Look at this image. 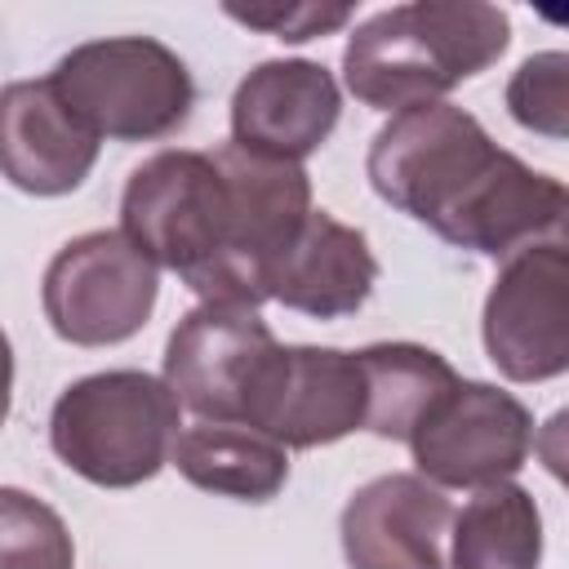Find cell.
Returning <instances> with one entry per match:
<instances>
[{
    "label": "cell",
    "mask_w": 569,
    "mask_h": 569,
    "mask_svg": "<svg viewBox=\"0 0 569 569\" xmlns=\"http://www.w3.org/2000/svg\"><path fill=\"white\" fill-rule=\"evenodd\" d=\"M307 213V169L236 142L218 151H156L129 173L120 196V231L156 267L182 276L200 302L244 311L267 302V271Z\"/></svg>",
    "instance_id": "obj_1"
},
{
    "label": "cell",
    "mask_w": 569,
    "mask_h": 569,
    "mask_svg": "<svg viewBox=\"0 0 569 569\" xmlns=\"http://www.w3.org/2000/svg\"><path fill=\"white\" fill-rule=\"evenodd\" d=\"M365 173L378 200L453 249L507 258L538 240H565V182L502 151L471 111L445 98L396 111L373 133Z\"/></svg>",
    "instance_id": "obj_2"
},
{
    "label": "cell",
    "mask_w": 569,
    "mask_h": 569,
    "mask_svg": "<svg viewBox=\"0 0 569 569\" xmlns=\"http://www.w3.org/2000/svg\"><path fill=\"white\" fill-rule=\"evenodd\" d=\"M511 44V18L485 0H409L365 18L342 49L347 89L373 111L440 102L489 71Z\"/></svg>",
    "instance_id": "obj_3"
},
{
    "label": "cell",
    "mask_w": 569,
    "mask_h": 569,
    "mask_svg": "<svg viewBox=\"0 0 569 569\" xmlns=\"http://www.w3.org/2000/svg\"><path fill=\"white\" fill-rule=\"evenodd\" d=\"M182 431V405L164 378L102 369L62 387L49 409V449L98 489H133L164 471Z\"/></svg>",
    "instance_id": "obj_4"
},
{
    "label": "cell",
    "mask_w": 569,
    "mask_h": 569,
    "mask_svg": "<svg viewBox=\"0 0 569 569\" xmlns=\"http://www.w3.org/2000/svg\"><path fill=\"white\" fill-rule=\"evenodd\" d=\"M58 98L102 142H160L191 120L196 80L156 36H102L58 58Z\"/></svg>",
    "instance_id": "obj_5"
},
{
    "label": "cell",
    "mask_w": 569,
    "mask_h": 569,
    "mask_svg": "<svg viewBox=\"0 0 569 569\" xmlns=\"http://www.w3.org/2000/svg\"><path fill=\"white\" fill-rule=\"evenodd\" d=\"M160 267L124 231H84L67 240L40 284L49 329L71 347L129 342L156 311Z\"/></svg>",
    "instance_id": "obj_6"
},
{
    "label": "cell",
    "mask_w": 569,
    "mask_h": 569,
    "mask_svg": "<svg viewBox=\"0 0 569 569\" xmlns=\"http://www.w3.org/2000/svg\"><path fill=\"white\" fill-rule=\"evenodd\" d=\"M480 338L511 382H547L569 369V253L565 240H538L502 258Z\"/></svg>",
    "instance_id": "obj_7"
},
{
    "label": "cell",
    "mask_w": 569,
    "mask_h": 569,
    "mask_svg": "<svg viewBox=\"0 0 569 569\" xmlns=\"http://www.w3.org/2000/svg\"><path fill=\"white\" fill-rule=\"evenodd\" d=\"M418 476L436 489H485L511 480L533 449V413L493 382L458 378L405 440Z\"/></svg>",
    "instance_id": "obj_8"
},
{
    "label": "cell",
    "mask_w": 569,
    "mask_h": 569,
    "mask_svg": "<svg viewBox=\"0 0 569 569\" xmlns=\"http://www.w3.org/2000/svg\"><path fill=\"white\" fill-rule=\"evenodd\" d=\"M369 382L356 351L276 347L249 391L240 427L271 436L284 449H320L365 431Z\"/></svg>",
    "instance_id": "obj_9"
},
{
    "label": "cell",
    "mask_w": 569,
    "mask_h": 569,
    "mask_svg": "<svg viewBox=\"0 0 569 569\" xmlns=\"http://www.w3.org/2000/svg\"><path fill=\"white\" fill-rule=\"evenodd\" d=\"M276 347L280 342L258 311L200 302L164 342V387L204 422H240Z\"/></svg>",
    "instance_id": "obj_10"
},
{
    "label": "cell",
    "mask_w": 569,
    "mask_h": 569,
    "mask_svg": "<svg viewBox=\"0 0 569 569\" xmlns=\"http://www.w3.org/2000/svg\"><path fill=\"white\" fill-rule=\"evenodd\" d=\"M453 502L418 471L360 485L338 520L351 569H449Z\"/></svg>",
    "instance_id": "obj_11"
},
{
    "label": "cell",
    "mask_w": 569,
    "mask_h": 569,
    "mask_svg": "<svg viewBox=\"0 0 569 569\" xmlns=\"http://www.w3.org/2000/svg\"><path fill=\"white\" fill-rule=\"evenodd\" d=\"M342 116V89L325 62L267 58L231 93V142L258 156L302 164L329 142Z\"/></svg>",
    "instance_id": "obj_12"
},
{
    "label": "cell",
    "mask_w": 569,
    "mask_h": 569,
    "mask_svg": "<svg viewBox=\"0 0 569 569\" xmlns=\"http://www.w3.org/2000/svg\"><path fill=\"white\" fill-rule=\"evenodd\" d=\"M98 138L58 98L53 80L0 89V178L27 196H67L98 164Z\"/></svg>",
    "instance_id": "obj_13"
},
{
    "label": "cell",
    "mask_w": 569,
    "mask_h": 569,
    "mask_svg": "<svg viewBox=\"0 0 569 569\" xmlns=\"http://www.w3.org/2000/svg\"><path fill=\"white\" fill-rule=\"evenodd\" d=\"M378 284V258L360 227L311 209L293 244L267 271V298L311 320L356 316Z\"/></svg>",
    "instance_id": "obj_14"
},
{
    "label": "cell",
    "mask_w": 569,
    "mask_h": 569,
    "mask_svg": "<svg viewBox=\"0 0 569 569\" xmlns=\"http://www.w3.org/2000/svg\"><path fill=\"white\" fill-rule=\"evenodd\" d=\"M169 462L204 493L271 502L289 480V449L240 422H191L178 431Z\"/></svg>",
    "instance_id": "obj_15"
},
{
    "label": "cell",
    "mask_w": 569,
    "mask_h": 569,
    "mask_svg": "<svg viewBox=\"0 0 569 569\" xmlns=\"http://www.w3.org/2000/svg\"><path fill=\"white\" fill-rule=\"evenodd\" d=\"M542 565V511L516 480L485 485L453 511L449 569H538Z\"/></svg>",
    "instance_id": "obj_16"
},
{
    "label": "cell",
    "mask_w": 569,
    "mask_h": 569,
    "mask_svg": "<svg viewBox=\"0 0 569 569\" xmlns=\"http://www.w3.org/2000/svg\"><path fill=\"white\" fill-rule=\"evenodd\" d=\"M369 382L365 431L382 440H409L427 409L458 382L453 365L422 342H373L356 351Z\"/></svg>",
    "instance_id": "obj_17"
},
{
    "label": "cell",
    "mask_w": 569,
    "mask_h": 569,
    "mask_svg": "<svg viewBox=\"0 0 569 569\" xmlns=\"http://www.w3.org/2000/svg\"><path fill=\"white\" fill-rule=\"evenodd\" d=\"M0 569H76L67 520L13 485H0Z\"/></svg>",
    "instance_id": "obj_18"
},
{
    "label": "cell",
    "mask_w": 569,
    "mask_h": 569,
    "mask_svg": "<svg viewBox=\"0 0 569 569\" xmlns=\"http://www.w3.org/2000/svg\"><path fill=\"white\" fill-rule=\"evenodd\" d=\"M507 111L516 124L560 142L569 133V58L560 49L525 58L507 80Z\"/></svg>",
    "instance_id": "obj_19"
},
{
    "label": "cell",
    "mask_w": 569,
    "mask_h": 569,
    "mask_svg": "<svg viewBox=\"0 0 569 569\" xmlns=\"http://www.w3.org/2000/svg\"><path fill=\"white\" fill-rule=\"evenodd\" d=\"M222 13L231 22H240V27L267 31V36L289 40V44L329 36V31L351 22V4H316V0H298V4H222Z\"/></svg>",
    "instance_id": "obj_20"
},
{
    "label": "cell",
    "mask_w": 569,
    "mask_h": 569,
    "mask_svg": "<svg viewBox=\"0 0 569 569\" xmlns=\"http://www.w3.org/2000/svg\"><path fill=\"white\" fill-rule=\"evenodd\" d=\"M9 405H13V342L0 329V427L9 418Z\"/></svg>",
    "instance_id": "obj_21"
}]
</instances>
